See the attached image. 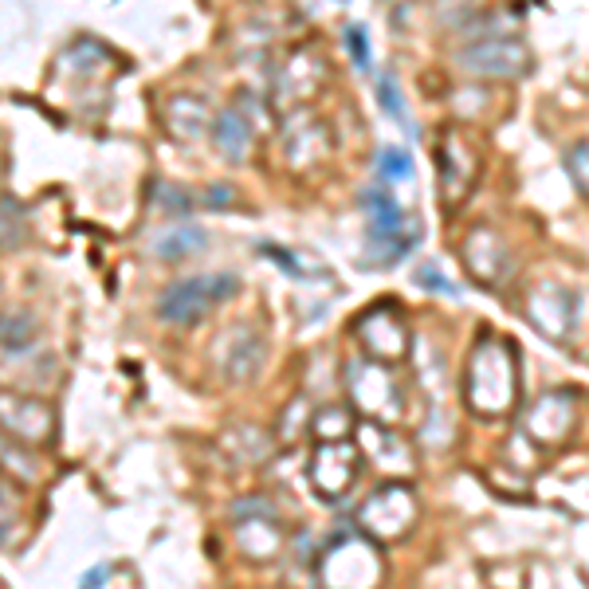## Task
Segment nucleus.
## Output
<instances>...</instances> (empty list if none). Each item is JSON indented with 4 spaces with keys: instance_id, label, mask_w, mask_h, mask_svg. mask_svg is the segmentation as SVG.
<instances>
[{
    "instance_id": "nucleus-2",
    "label": "nucleus",
    "mask_w": 589,
    "mask_h": 589,
    "mask_svg": "<svg viewBox=\"0 0 589 589\" xmlns=\"http://www.w3.org/2000/svg\"><path fill=\"white\" fill-rule=\"evenodd\" d=\"M346 389H350V401L366 421H381V424H397L404 413V389L397 381V374L389 370V361L366 358L350 361L346 366Z\"/></svg>"
},
{
    "instance_id": "nucleus-15",
    "label": "nucleus",
    "mask_w": 589,
    "mask_h": 589,
    "mask_svg": "<svg viewBox=\"0 0 589 589\" xmlns=\"http://www.w3.org/2000/svg\"><path fill=\"white\" fill-rule=\"evenodd\" d=\"M236 546L244 550L248 558H272L280 555L283 546V530L275 523V511H264V515H255V519H236Z\"/></svg>"
},
{
    "instance_id": "nucleus-11",
    "label": "nucleus",
    "mask_w": 589,
    "mask_h": 589,
    "mask_svg": "<svg viewBox=\"0 0 589 589\" xmlns=\"http://www.w3.org/2000/svg\"><path fill=\"white\" fill-rule=\"evenodd\" d=\"M460 255H464V267L472 272V280L484 283V287H499L511 275L507 244H503L499 232H492V229L467 232V240L460 244Z\"/></svg>"
},
{
    "instance_id": "nucleus-12",
    "label": "nucleus",
    "mask_w": 589,
    "mask_h": 589,
    "mask_svg": "<svg viewBox=\"0 0 589 589\" xmlns=\"http://www.w3.org/2000/svg\"><path fill=\"white\" fill-rule=\"evenodd\" d=\"M574 429V401L570 393H546L527 409V437L538 444H562Z\"/></svg>"
},
{
    "instance_id": "nucleus-25",
    "label": "nucleus",
    "mask_w": 589,
    "mask_h": 589,
    "mask_svg": "<svg viewBox=\"0 0 589 589\" xmlns=\"http://www.w3.org/2000/svg\"><path fill=\"white\" fill-rule=\"evenodd\" d=\"M154 209L166 212V217H189V212H193V197L181 186L158 181V186H154Z\"/></svg>"
},
{
    "instance_id": "nucleus-14",
    "label": "nucleus",
    "mask_w": 589,
    "mask_h": 589,
    "mask_svg": "<svg viewBox=\"0 0 589 589\" xmlns=\"http://www.w3.org/2000/svg\"><path fill=\"white\" fill-rule=\"evenodd\" d=\"M358 449L381 467H401L409 472L413 467V449H409V440L401 432H393V424H381V421H361L358 424Z\"/></svg>"
},
{
    "instance_id": "nucleus-7",
    "label": "nucleus",
    "mask_w": 589,
    "mask_h": 589,
    "mask_svg": "<svg viewBox=\"0 0 589 589\" xmlns=\"http://www.w3.org/2000/svg\"><path fill=\"white\" fill-rule=\"evenodd\" d=\"M437 169H440V201L460 204L467 197V189L475 186V173H480V150H475L467 134L449 130L440 138L437 150Z\"/></svg>"
},
{
    "instance_id": "nucleus-17",
    "label": "nucleus",
    "mask_w": 589,
    "mask_h": 589,
    "mask_svg": "<svg viewBox=\"0 0 589 589\" xmlns=\"http://www.w3.org/2000/svg\"><path fill=\"white\" fill-rule=\"evenodd\" d=\"M424 236V224L417 217H409L397 232H386V236H370V248H366V260L378 267H389L397 264V260H404V255L413 252L417 244H421Z\"/></svg>"
},
{
    "instance_id": "nucleus-1",
    "label": "nucleus",
    "mask_w": 589,
    "mask_h": 589,
    "mask_svg": "<svg viewBox=\"0 0 589 589\" xmlns=\"http://www.w3.org/2000/svg\"><path fill=\"white\" fill-rule=\"evenodd\" d=\"M519 401V354L487 330L464 366V404L475 417H507Z\"/></svg>"
},
{
    "instance_id": "nucleus-21",
    "label": "nucleus",
    "mask_w": 589,
    "mask_h": 589,
    "mask_svg": "<svg viewBox=\"0 0 589 589\" xmlns=\"http://www.w3.org/2000/svg\"><path fill=\"white\" fill-rule=\"evenodd\" d=\"M204 244H209V236H204L201 229H193V224H181V229L161 232V236L150 244V252L161 255V260H169V264H177V260H186V255H197Z\"/></svg>"
},
{
    "instance_id": "nucleus-5",
    "label": "nucleus",
    "mask_w": 589,
    "mask_h": 589,
    "mask_svg": "<svg viewBox=\"0 0 589 589\" xmlns=\"http://www.w3.org/2000/svg\"><path fill=\"white\" fill-rule=\"evenodd\" d=\"M456 67L472 71L480 80H519L530 71V52L523 40H511V35H484V40L460 48Z\"/></svg>"
},
{
    "instance_id": "nucleus-20",
    "label": "nucleus",
    "mask_w": 589,
    "mask_h": 589,
    "mask_svg": "<svg viewBox=\"0 0 589 589\" xmlns=\"http://www.w3.org/2000/svg\"><path fill=\"white\" fill-rule=\"evenodd\" d=\"M260 361H264V343L252 330H232V350L224 358V374L232 381H248L260 374Z\"/></svg>"
},
{
    "instance_id": "nucleus-19",
    "label": "nucleus",
    "mask_w": 589,
    "mask_h": 589,
    "mask_svg": "<svg viewBox=\"0 0 589 589\" xmlns=\"http://www.w3.org/2000/svg\"><path fill=\"white\" fill-rule=\"evenodd\" d=\"M361 209H366V220H370V236H386V232H397L404 224V212L401 204H397V197L389 193L386 181H378V186L361 189Z\"/></svg>"
},
{
    "instance_id": "nucleus-16",
    "label": "nucleus",
    "mask_w": 589,
    "mask_h": 589,
    "mask_svg": "<svg viewBox=\"0 0 589 589\" xmlns=\"http://www.w3.org/2000/svg\"><path fill=\"white\" fill-rule=\"evenodd\" d=\"M209 106L201 103V98H193V95H177V98H169V106H166V126H169V134L173 138H181V141H201L204 138V130H209Z\"/></svg>"
},
{
    "instance_id": "nucleus-22",
    "label": "nucleus",
    "mask_w": 589,
    "mask_h": 589,
    "mask_svg": "<svg viewBox=\"0 0 589 589\" xmlns=\"http://www.w3.org/2000/svg\"><path fill=\"white\" fill-rule=\"evenodd\" d=\"M303 115H307V111H299V115H295V118L287 123V130H283V154H287V166H291V169L315 166V161L326 154L323 141H315V146H311V141L303 138Z\"/></svg>"
},
{
    "instance_id": "nucleus-18",
    "label": "nucleus",
    "mask_w": 589,
    "mask_h": 589,
    "mask_svg": "<svg viewBox=\"0 0 589 589\" xmlns=\"http://www.w3.org/2000/svg\"><path fill=\"white\" fill-rule=\"evenodd\" d=\"M212 141H217V150L224 161H244L248 158V146H252V126H248L244 111H220L212 118Z\"/></svg>"
},
{
    "instance_id": "nucleus-9",
    "label": "nucleus",
    "mask_w": 589,
    "mask_h": 589,
    "mask_svg": "<svg viewBox=\"0 0 589 589\" xmlns=\"http://www.w3.org/2000/svg\"><path fill=\"white\" fill-rule=\"evenodd\" d=\"M530 323L543 330L546 338H570L574 323H578V299H574V291L558 287V283H538V287L527 291V303H523Z\"/></svg>"
},
{
    "instance_id": "nucleus-28",
    "label": "nucleus",
    "mask_w": 589,
    "mask_h": 589,
    "mask_svg": "<svg viewBox=\"0 0 589 589\" xmlns=\"http://www.w3.org/2000/svg\"><path fill=\"white\" fill-rule=\"evenodd\" d=\"M566 169H570L574 186L589 197V141H578V146L566 150Z\"/></svg>"
},
{
    "instance_id": "nucleus-29",
    "label": "nucleus",
    "mask_w": 589,
    "mask_h": 589,
    "mask_svg": "<svg viewBox=\"0 0 589 589\" xmlns=\"http://www.w3.org/2000/svg\"><path fill=\"white\" fill-rule=\"evenodd\" d=\"M346 48H350L354 67H361V71H370V67H374L370 35H366V28H361V24H350V28H346Z\"/></svg>"
},
{
    "instance_id": "nucleus-23",
    "label": "nucleus",
    "mask_w": 589,
    "mask_h": 589,
    "mask_svg": "<svg viewBox=\"0 0 589 589\" xmlns=\"http://www.w3.org/2000/svg\"><path fill=\"white\" fill-rule=\"evenodd\" d=\"M378 181H386V186H404V181H413V154L404 150V146H381Z\"/></svg>"
},
{
    "instance_id": "nucleus-24",
    "label": "nucleus",
    "mask_w": 589,
    "mask_h": 589,
    "mask_svg": "<svg viewBox=\"0 0 589 589\" xmlns=\"http://www.w3.org/2000/svg\"><path fill=\"white\" fill-rule=\"evenodd\" d=\"M350 429H354V421L343 404H335V409H318L315 421H311V432H315L318 440H346Z\"/></svg>"
},
{
    "instance_id": "nucleus-8",
    "label": "nucleus",
    "mask_w": 589,
    "mask_h": 589,
    "mask_svg": "<svg viewBox=\"0 0 589 589\" xmlns=\"http://www.w3.org/2000/svg\"><path fill=\"white\" fill-rule=\"evenodd\" d=\"M358 343L370 358L389 361V366L401 361L409 354V346H413L409 343V326L389 303H378V307H370L358 318Z\"/></svg>"
},
{
    "instance_id": "nucleus-3",
    "label": "nucleus",
    "mask_w": 589,
    "mask_h": 589,
    "mask_svg": "<svg viewBox=\"0 0 589 589\" xmlns=\"http://www.w3.org/2000/svg\"><path fill=\"white\" fill-rule=\"evenodd\" d=\"M240 291V280L232 272H212V275H197V280H181L173 287L161 291L158 299V315L169 326H193L209 315L217 303L232 299Z\"/></svg>"
},
{
    "instance_id": "nucleus-10",
    "label": "nucleus",
    "mask_w": 589,
    "mask_h": 589,
    "mask_svg": "<svg viewBox=\"0 0 589 589\" xmlns=\"http://www.w3.org/2000/svg\"><path fill=\"white\" fill-rule=\"evenodd\" d=\"M378 574H381L378 555H374L361 538H338V543L326 550L323 578L330 581V586H370V581H378Z\"/></svg>"
},
{
    "instance_id": "nucleus-13",
    "label": "nucleus",
    "mask_w": 589,
    "mask_h": 589,
    "mask_svg": "<svg viewBox=\"0 0 589 589\" xmlns=\"http://www.w3.org/2000/svg\"><path fill=\"white\" fill-rule=\"evenodd\" d=\"M4 429L17 432L28 444H48L55 429L52 404L40 397H4Z\"/></svg>"
},
{
    "instance_id": "nucleus-26",
    "label": "nucleus",
    "mask_w": 589,
    "mask_h": 589,
    "mask_svg": "<svg viewBox=\"0 0 589 589\" xmlns=\"http://www.w3.org/2000/svg\"><path fill=\"white\" fill-rule=\"evenodd\" d=\"M378 103H381V111H386L389 118H397L401 126H409V106H404L401 87H397L393 75H381V80H378Z\"/></svg>"
},
{
    "instance_id": "nucleus-27",
    "label": "nucleus",
    "mask_w": 589,
    "mask_h": 589,
    "mask_svg": "<svg viewBox=\"0 0 589 589\" xmlns=\"http://www.w3.org/2000/svg\"><path fill=\"white\" fill-rule=\"evenodd\" d=\"M32 343V318L20 311V315H4V354H20Z\"/></svg>"
},
{
    "instance_id": "nucleus-30",
    "label": "nucleus",
    "mask_w": 589,
    "mask_h": 589,
    "mask_svg": "<svg viewBox=\"0 0 589 589\" xmlns=\"http://www.w3.org/2000/svg\"><path fill=\"white\" fill-rule=\"evenodd\" d=\"M413 283H417V287H424V291H440V295H460V283L444 280V272H440L437 264H421V267H417Z\"/></svg>"
},
{
    "instance_id": "nucleus-31",
    "label": "nucleus",
    "mask_w": 589,
    "mask_h": 589,
    "mask_svg": "<svg viewBox=\"0 0 589 589\" xmlns=\"http://www.w3.org/2000/svg\"><path fill=\"white\" fill-rule=\"evenodd\" d=\"M106 574H111V570H106V566H98V570L83 574V586H98V581H103V578H106Z\"/></svg>"
},
{
    "instance_id": "nucleus-6",
    "label": "nucleus",
    "mask_w": 589,
    "mask_h": 589,
    "mask_svg": "<svg viewBox=\"0 0 589 589\" xmlns=\"http://www.w3.org/2000/svg\"><path fill=\"white\" fill-rule=\"evenodd\" d=\"M361 456H366V452L346 444V440H318V449L307 467L315 492L323 495V499H343L354 487V480H358Z\"/></svg>"
},
{
    "instance_id": "nucleus-4",
    "label": "nucleus",
    "mask_w": 589,
    "mask_h": 589,
    "mask_svg": "<svg viewBox=\"0 0 589 589\" xmlns=\"http://www.w3.org/2000/svg\"><path fill=\"white\" fill-rule=\"evenodd\" d=\"M413 523H417V499L404 484H381L358 507V530L378 538V543H393V538L409 535Z\"/></svg>"
}]
</instances>
